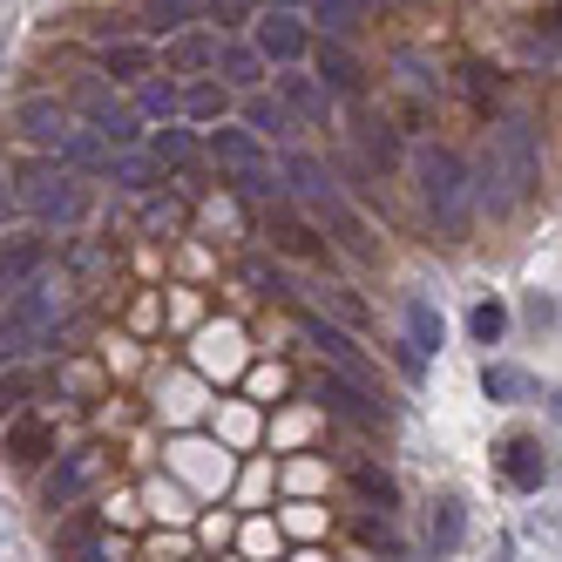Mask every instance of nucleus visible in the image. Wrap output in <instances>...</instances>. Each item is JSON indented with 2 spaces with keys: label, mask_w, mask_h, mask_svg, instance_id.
<instances>
[{
  "label": "nucleus",
  "mask_w": 562,
  "mask_h": 562,
  "mask_svg": "<svg viewBox=\"0 0 562 562\" xmlns=\"http://www.w3.org/2000/svg\"><path fill=\"white\" fill-rule=\"evenodd\" d=\"M48 258H55V245H48V237H34V231L8 237V245H0V299H14V292H27L34 278L48 271Z\"/></svg>",
  "instance_id": "obj_12"
},
{
  "label": "nucleus",
  "mask_w": 562,
  "mask_h": 562,
  "mask_svg": "<svg viewBox=\"0 0 562 562\" xmlns=\"http://www.w3.org/2000/svg\"><path fill=\"white\" fill-rule=\"evenodd\" d=\"M109 170H115V183H123V190H149V170H143V164H130V156H115Z\"/></svg>",
  "instance_id": "obj_39"
},
{
  "label": "nucleus",
  "mask_w": 562,
  "mask_h": 562,
  "mask_svg": "<svg viewBox=\"0 0 562 562\" xmlns=\"http://www.w3.org/2000/svg\"><path fill=\"white\" fill-rule=\"evenodd\" d=\"M318 217H326V231L339 237V245H346L352 258H373V251H380V245H373V231H367V217H359V211L346 204V196H333V204L318 211Z\"/></svg>",
  "instance_id": "obj_25"
},
{
  "label": "nucleus",
  "mask_w": 562,
  "mask_h": 562,
  "mask_svg": "<svg viewBox=\"0 0 562 562\" xmlns=\"http://www.w3.org/2000/svg\"><path fill=\"white\" fill-rule=\"evenodd\" d=\"M14 130H21L27 143H42V149H61V143H68V109H61L55 95H21V102H14Z\"/></svg>",
  "instance_id": "obj_18"
},
{
  "label": "nucleus",
  "mask_w": 562,
  "mask_h": 562,
  "mask_svg": "<svg viewBox=\"0 0 562 562\" xmlns=\"http://www.w3.org/2000/svg\"><path fill=\"white\" fill-rule=\"evenodd\" d=\"M95 474H102V448H68L42 468V488H34V502H42V515H68V508H82V495L95 488Z\"/></svg>",
  "instance_id": "obj_3"
},
{
  "label": "nucleus",
  "mask_w": 562,
  "mask_h": 562,
  "mask_svg": "<svg viewBox=\"0 0 562 562\" xmlns=\"http://www.w3.org/2000/svg\"><path fill=\"white\" fill-rule=\"evenodd\" d=\"M271 95L292 123H326V109H333V95L318 89V75H305V68H271Z\"/></svg>",
  "instance_id": "obj_14"
},
{
  "label": "nucleus",
  "mask_w": 562,
  "mask_h": 562,
  "mask_svg": "<svg viewBox=\"0 0 562 562\" xmlns=\"http://www.w3.org/2000/svg\"><path fill=\"white\" fill-rule=\"evenodd\" d=\"M196 149H204V136H190V123H164V130L149 136V156H156V170H183Z\"/></svg>",
  "instance_id": "obj_28"
},
{
  "label": "nucleus",
  "mask_w": 562,
  "mask_h": 562,
  "mask_svg": "<svg viewBox=\"0 0 562 562\" xmlns=\"http://www.w3.org/2000/svg\"><path fill=\"white\" fill-rule=\"evenodd\" d=\"M136 115H143V123H177V115H183V89L149 75V82L136 89Z\"/></svg>",
  "instance_id": "obj_29"
},
{
  "label": "nucleus",
  "mask_w": 562,
  "mask_h": 562,
  "mask_svg": "<svg viewBox=\"0 0 562 562\" xmlns=\"http://www.w3.org/2000/svg\"><path fill=\"white\" fill-rule=\"evenodd\" d=\"M102 542H109V502H89V508H68V515H55V549H61L68 562L95 555Z\"/></svg>",
  "instance_id": "obj_15"
},
{
  "label": "nucleus",
  "mask_w": 562,
  "mask_h": 562,
  "mask_svg": "<svg viewBox=\"0 0 562 562\" xmlns=\"http://www.w3.org/2000/svg\"><path fill=\"white\" fill-rule=\"evenodd\" d=\"M224 109H231V89H224V82H190V89H183V123H190V130H217Z\"/></svg>",
  "instance_id": "obj_27"
},
{
  "label": "nucleus",
  "mask_w": 562,
  "mask_h": 562,
  "mask_svg": "<svg viewBox=\"0 0 562 562\" xmlns=\"http://www.w3.org/2000/svg\"><path fill=\"white\" fill-rule=\"evenodd\" d=\"M258 55H265V68H305L312 61V27L292 14V8H271L265 21H258V42H251Z\"/></svg>",
  "instance_id": "obj_8"
},
{
  "label": "nucleus",
  "mask_w": 562,
  "mask_h": 562,
  "mask_svg": "<svg viewBox=\"0 0 562 562\" xmlns=\"http://www.w3.org/2000/svg\"><path fill=\"white\" fill-rule=\"evenodd\" d=\"M34 393H42V373H27V367H8V373H0V427H8L14 414H27Z\"/></svg>",
  "instance_id": "obj_32"
},
{
  "label": "nucleus",
  "mask_w": 562,
  "mask_h": 562,
  "mask_svg": "<svg viewBox=\"0 0 562 562\" xmlns=\"http://www.w3.org/2000/svg\"><path fill=\"white\" fill-rule=\"evenodd\" d=\"M359 542H373V549L400 555V529H393V515H359Z\"/></svg>",
  "instance_id": "obj_37"
},
{
  "label": "nucleus",
  "mask_w": 562,
  "mask_h": 562,
  "mask_svg": "<svg viewBox=\"0 0 562 562\" xmlns=\"http://www.w3.org/2000/svg\"><path fill=\"white\" fill-rule=\"evenodd\" d=\"M61 339V305H55V292L34 278L27 292H14L8 305H0V373L8 367H21V359H34V352H48Z\"/></svg>",
  "instance_id": "obj_1"
},
{
  "label": "nucleus",
  "mask_w": 562,
  "mask_h": 562,
  "mask_svg": "<svg viewBox=\"0 0 562 562\" xmlns=\"http://www.w3.org/2000/svg\"><path fill=\"white\" fill-rule=\"evenodd\" d=\"M245 130H251V136H285L292 115L278 109V95H245Z\"/></svg>",
  "instance_id": "obj_34"
},
{
  "label": "nucleus",
  "mask_w": 562,
  "mask_h": 562,
  "mask_svg": "<svg viewBox=\"0 0 562 562\" xmlns=\"http://www.w3.org/2000/svg\"><path fill=\"white\" fill-rule=\"evenodd\" d=\"M461 542H468V502L454 488H440L427 502V549L434 555H461Z\"/></svg>",
  "instance_id": "obj_20"
},
{
  "label": "nucleus",
  "mask_w": 562,
  "mask_h": 562,
  "mask_svg": "<svg viewBox=\"0 0 562 562\" xmlns=\"http://www.w3.org/2000/svg\"><path fill=\"white\" fill-rule=\"evenodd\" d=\"M312 400H318V407H326V414L352 420V427H386V407L373 400V386H359L352 373H318Z\"/></svg>",
  "instance_id": "obj_9"
},
{
  "label": "nucleus",
  "mask_w": 562,
  "mask_h": 562,
  "mask_svg": "<svg viewBox=\"0 0 562 562\" xmlns=\"http://www.w3.org/2000/svg\"><path fill=\"white\" fill-rule=\"evenodd\" d=\"M495 468L515 495H542V481H549V448H542V434H508L502 448H495Z\"/></svg>",
  "instance_id": "obj_10"
},
{
  "label": "nucleus",
  "mask_w": 562,
  "mask_h": 562,
  "mask_svg": "<svg viewBox=\"0 0 562 562\" xmlns=\"http://www.w3.org/2000/svg\"><path fill=\"white\" fill-rule=\"evenodd\" d=\"M481 393L502 400V407H521V400H536V380L521 367H481Z\"/></svg>",
  "instance_id": "obj_30"
},
{
  "label": "nucleus",
  "mask_w": 562,
  "mask_h": 562,
  "mask_svg": "<svg viewBox=\"0 0 562 562\" xmlns=\"http://www.w3.org/2000/svg\"><path fill=\"white\" fill-rule=\"evenodd\" d=\"M55 414H14L8 427H0V454H8V468H21V474H34V468H48L55 461Z\"/></svg>",
  "instance_id": "obj_7"
},
{
  "label": "nucleus",
  "mask_w": 562,
  "mask_h": 562,
  "mask_svg": "<svg viewBox=\"0 0 562 562\" xmlns=\"http://www.w3.org/2000/svg\"><path fill=\"white\" fill-rule=\"evenodd\" d=\"M468 333H474V346H502V333H508V305H502V299H481V305L468 312Z\"/></svg>",
  "instance_id": "obj_35"
},
{
  "label": "nucleus",
  "mask_w": 562,
  "mask_h": 562,
  "mask_svg": "<svg viewBox=\"0 0 562 562\" xmlns=\"http://www.w3.org/2000/svg\"><path fill=\"white\" fill-rule=\"evenodd\" d=\"M217 48H224V34H211V27H183L177 42L164 48V61H170L177 75H196V68H217Z\"/></svg>",
  "instance_id": "obj_23"
},
{
  "label": "nucleus",
  "mask_w": 562,
  "mask_h": 562,
  "mask_svg": "<svg viewBox=\"0 0 562 562\" xmlns=\"http://www.w3.org/2000/svg\"><path fill=\"white\" fill-rule=\"evenodd\" d=\"M488 156H495V164H508V204H521V196L542 183V149H536L529 115H502L495 136H488Z\"/></svg>",
  "instance_id": "obj_4"
},
{
  "label": "nucleus",
  "mask_w": 562,
  "mask_h": 562,
  "mask_svg": "<svg viewBox=\"0 0 562 562\" xmlns=\"http://www.w3.org/2000/svg\"><path fill=\"white\" fill-rule=\"evenodd\" d=\"M312 75L326 95H359L367 89V68L352 61V48L339 42V34H326V42H312Z\"/></svg>",
  "instance_id": "obj_16"
},
{
  "label": "nucleus",
  "mask_w": 562,
  "mask_h": 562,
  "mask_svg": "<svg viewBox=\"0 0 562 562\" xmlns=\"http://www.w3.org/2000/svg\"><path fill=\"white\" fill-rule=\"evenodd\" d=\"M359 156H367V170H400V156H407V149H400V130L386 123V115H359Z\"/></svg>",
  "instance_id": "obj_22"
},
{
  "label": "nucleus",
  "mask_w": 562,
  "mask_h": 562,
  "mask_svg": "<svg viewBox=\"0 0 562 562\" xmlns=\"http://www.w3.org/2000/svg\"><path fill=\"white\" fill-rule=\"evenodd\" d=\"M555 42H562V14H555Z\"/></svg>",
  "instance_id": "obj_43"
},
{
  "label": "nucleus",
  "mask_w": 562,
  "mask_h": 562,
  "mask_svg": "<svg viewBox=\"0 0 562 562\" xmlns=\"http://www.w3.org/2000/svg\"><path fill=\"white\" fill-rule=\"evenodd\" d=\"M75 109L89 115V136H95L102 149H130V143L143 136V115H136V109H123L102 82H82V89H75Z\"/></svg>",
  "instance_id": "obj_6"
},
{
  "label": "nucleus",
  "mask_w": 562,
  "mask_h": 562,
  "mask_svg": "<svg viewBox=\"0 0 562 562\" xmlns=\"http://www.w3.org/2000/svg\"><path fill=\"white\" fill-rule=\"evenodd\" d=\"M204 156L217 170H231V177H245V170H265L271 156H265V136H251L245 123H217V130H204Z\"/></svg>",
  "instance_id": "obj_13"
},
{
  "label": "nucleus",
  "mask_w": 562,
  "mask_h": 562,
  "mask_svg": "<svg viewBox=\"0 0 562 562\" xmlns=\"http://www.w3.org/2000/svg\"><path fill=\"white\" fill-rule=\"evenodd\" d=\"M352 495L367 508H380V515H400V481L380 461H352Z\"/></svg>",
  "instance_id": "obj_26"
},
{
  "label": "nucleus",
  "mask_w": 562,
  "mask_h": 562,
  "mask_svg": "<svg viewBox=\"0 0 562 562\" xmlns=\"http://www.w3.org/2000/svg\"><path fill=\"white\" fill-rule=\"evenodd\" d=\"M414 183H420V204L434 211L440 231H468L474 177H468V164H461L448 143H420V149H414Z\"/></svg>",
  "instance_id": "obj_2"
},
{
  "label": "nucleus",
  "mask_w": 562,
  "mask_h": 562,
  "mask_svg": "<svg viewBox=\"0 0 562 562\" xmlns=\"http://www.w3.org/2000/svg\"><path fill=\"white\" fill-rule=\"evenodd\" d=\"M14 211H21V196L8 190V177H0V217H14Z\"/></svg>",
  "instance_id": "obj_41"
},
{
  "label": "nucleus",
  "mask_w": 562,
  "mask_h": 562,
  "mask_svg": "<svg viewBox=\"0 0 562 562\" xmlns=\"http://www.w3.org/2000/svg\"><path fill=\"white\" fill-rule=\"evenodd\" d=\"M367 14H373V0H312V21L326 34H352Z\"/></svg>",
  "instance_id": "obj_33"
},
{
  "label": "nucleus",
  "mask_w": 562,
  "mask_h": 562,
  "mask_svg": "<svg viewBox=\"0 0 562 562\" xmlns=\"http://www.w3.org/2000/svg\"><path fill=\"white\" fill-rule=\"evenodd\" d=\"M271 245L285 251V258H312V265H326V258H333V251H326V237H318L292 204H278V211H271Z\"/></svg>",
  "instance_id": "obj_21"
},
{
  "label": "nucleus",
  "mask_w": 562,
  "mask_h": 562,
  "mask_svg": "<svg viewBox=\"0 0 562 562\" xmlns=\"http://www.w3.org/2000/svg\"><path fill=\"white\" fill-rule=\"evenodd\" d=\"M278 177H285V196H299V204L318 217V211H326L333 204V196H339V183H333V170L326 164H318V156H285V170H278Z\"/></svg>",
  "instance_id": "obj_17"
},
{
  "label": "nucleus",
  "mask_w": 562,
  "mask_h": 562,
  "mask_svg": "<svg viewBox=\"0 0 562 562\" xmlns=\"http://www.w3.org/2000/svg\"><path fill=\"white\" fill-rule=\"evenodd\" d=\"M393 367H400V380H420V373H427V359L414 352V339H393Z\"/></svg>",
  "instance_id": "obj_38"
},
{
  "label": "nucleus",
  "mask_w": 562,
  "mask_h": 562,
  "mask_svg": "<svg viewBox=\"0 0 562 562\" xmlns=\"http://www.w3.org/2000/svg\"><path fill=\"white\" fill-rule=\"evenodd\" d=\"M204 21V0H136V27L143 42H177L183 27Z\"/></svg>",
  "instance_id": "obj_19"
},
{
  "label": "nucleus",
  "mask_w": 562,
  "mask_h": 562,
  "mask_svg": "<svg viewBox=\"0 0 562 562\" xmlns=\"http://www.w3.org/2000/svg\"><path fill=\"white\" fill-rule=\"evenodd\" d=\"M407 339H414V352H420V359H434V352H440V339H448V326H440V312H434L427 299H407Z\"/></svg>",
  "instance_id": "obj_31"
},
{
  "label": "nucleus",
  "mask_w": 562,
  "mask_h": 562,
  "mask_svg": "<svg viewBox=\"0 0 562 562\" xmlns=\"http://www.w3.org/2000/svg\"><path fill=\"white\" fill-rule=\"evenodd\" d=\"M251 21V0H204V27L211 34H237Z\"/></svg>",
  "instance_id": "obj_36"
},
{
  "label": "nucleus",
  "mask_w": 562,
  "mask_h": 562,
  "mask_svg": "<svg viewBox=\"0 0 562 562\" xmlns=\"http://www.w3.org/2000/svg\"><path fill=\"white\" fill-rule=\"evenodd\" d=\"M217 75H224V89H245V95H258V82H265V55L251 48V42H224L217 48Z\"/></svg>",
  "instance_id": "obj_24"
},
{
  "label": "nucleus",
  "mask_w": 562,
  "mask_h": 562,
  "mask_svg": "<svg viewBox=\"0 0 562 562\" xmlns=\"http://www.w3.org/2000/svg\"><path fill=\"white\" fill-rule=\"evenodd\" d=\"M95 68L109 75V82H130V89H143L156 68H164V48L156 42H143V34H123V42H102L95 48Z\"/></svg>",
  "instance_id": "obj_11"
},
{
  "label": "nucleus",
  "mask_w": 562,
  "mask_h": 562,
  "mask_svg": "<svg viewBox=\"0 0 562 562\" xmlns=\"http://www.w3.org/2000/svg\"><path fill=\"white\" fill-rule=\"evenodd\" d=\"M149 502H156V515H183L177 508V488H149Z\"/></svg>",
  "instance_id": "obj_40"
},
{
  "label": "nucleus",
  "mask_w": 562,
  "mask_h": 562,
  "mask_svg": "<svg viewBox=\"0 0 562 562\" xmlns=\"http://www.w3.org/2000/svg\"><path fill=\"white\" fill-rule=\"evenodd\" d=\"M495 562H515V549H508V542H502V549H495Z\"/></svg>",
  "instance_id": "obj_42"
},
{
  "label": "nucleus",
  "mask_w": 562,
  "mask_h": 562,
  "mask_svg": "<svg viewBox=\"0 0 562 562\" xmlns=\"http://www.w3.org/2000/svg\"><path fill=\"white\" fill-rule=\"evenodd\" d=\"M21 211L55 217V224H75V217H82V190H75V177L61 164H34L21 177Z\"/></svg>",
  "instance_id": "obj_5"
}]
</instances>
